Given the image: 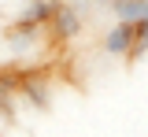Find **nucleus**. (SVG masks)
Masks as SVG:
<instances>
[{"mask_svg": "<svg viewBox=\"0 0 148 137\" xmlns=\"http://www.w3.org/2000/svg\"><path fill=\"white\" fill-rule=\"evenodd\" d=\"M133 41H137V22L119 19L108 34H104V52H108V56H130Z\"/></svg>", "mask_w": 148, "mask_h": 137, "instance_id": "f257e3e1", "label": "nucleus"}, {"mask_svg": "<svg viewBox=\"0 0 148 137\" xmlns=\"http://www.w3.org/2000/svg\"><path fill=\"white\" fill-rule=\"evenodd\" d=\"M48 26L56 30L59 41H71V37H78V30H82V11H78L74 4H63V0H59V8H56V15H52Z\"/></svg>", "mask_w": 148, "mask_h": 137, "instance_id": "f03ea898", "label": "nucleus"}, {"mask_svg": "<svg viewBox=\"0 0 148 137\" xmlns=\"http://www.w3.org/2000/svg\"><path fill=\"white\" fill-rule=\"evenodd\" d=\"M111 8H115V15L126 22H141L148 15V0H111Z\"/></svg>", "mask_w": 148, "mask_h": 137, "instance_id": "7ed1b4c3", "label": "nucleus"}]
</instances>
